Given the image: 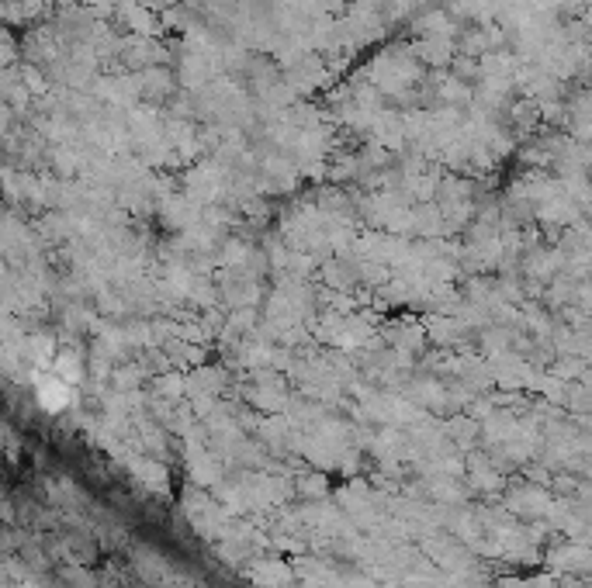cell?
I'll return each instance as SVG.
<instances>
[{"instance_id":"obj_1","label":"cell","mask_w":592,"mask_h":588,"mask_svg":"<svg viewBox=\"0 0 592 588\" xmlns=\"http://www.w3.org/2000/svg\"><path fill=\"white\" fill-rule=\"evenodd\" d=\"M174 0H149V7H170Z\"/></svg>"}]
</instances>
